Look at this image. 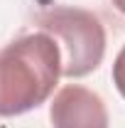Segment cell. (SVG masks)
<instances>
[{
  "mask_svg": "<svg viewBox=\"0 0 125 128\" xmlns=\"http://www.w3.org/2000/svg\"><path fill=\"white\" fill-rule=\"evenodd\" d=\"M62 76V52L54 37L34 32L0 49V116H22L44 104Z\"/></svg>",
  "mask_w": 125,
  "mask_h": 128,
  "instance_id": "1",
  "label": "cell"
},
{
  "mask_svg": "<svg viewBox=\"0 0 125 128\" xmlns=\"http://www.w3.org/2000/svg\"><path fill=\"white\" fill-rule=\"evenodd\" d=\"M39 27L54 37L62 52V76L78 79L98 69L106 54V30L101 20L81 8H49L37 17Z\"/></svg>",
  "mask_w": 125,
  "mask_h": 128,
  "instance_id": "2",
  "label": "cell"
},
{
  "mask_svg": "<svg viewBox=\"0 0 125 128\" xmlns=\"http://www.w3.org/2000/svg\"><path fill=\"white\" fill-rule=\"evenodd\" d=\"M49 118L52 128H108V108L103 98L78 84H69L54 94Z\"/></svg>",
  "mask_w": 125,
  "mask_h": 128,
  "instance_id": "3",
  "label": "cell"
},
{
  "mask_svg": "<svg viewBox=\"0 0 125 128\" xmlns=\"http://www.w3.org/2000/svg\"><path fill=\"white\" fill-rule=\"evenodd\" d=\"M113 84H115L118 94L125 98V47L118 52V57L113 62Z\"/></svg>",
  "mask_w": 125,
  "mask_h": 128,
  "instance_id": "4",
  "label": "cell"
},
{
  "mask_svg": "<svg viewBox=\"0 0 125 128\" xmlns=\"http://www.w3.org/2000/svg\"><path fill=\"white\" fill-rule=\"evenodd\" d=\"M113 5H115V10H120L125 15V0H113Z\"/></svg>",
  "mask_w": 125,
  "mask_h": 128,
  "instance_id": "5",
  "label": "cell"
}]
</instances>
